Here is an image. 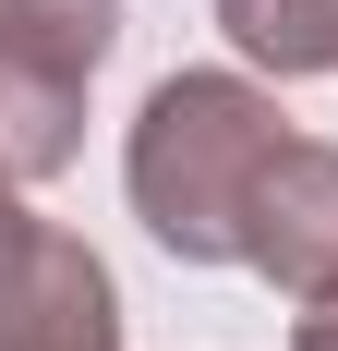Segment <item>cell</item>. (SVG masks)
Returning a JSON list of instances; mask_svg holds the SVG:
<instances>
[{"instance_id": "cell-5", "label": "cell", "mask_w": 338, "mask_h": 351, "mask_svg": "<svg viewBox=\"0 0 338 351\" xmlns=\"http://www.w3.org/2000/svg\"><path fill=\"white\" fill-rule=\"evenodd\" d=\"M218 25L254 73L302 85V73H338V0H218Z\"/></svg>"}, {"instance_id": "cell-6", "label": "cell", "mask_w": 338, "mask_h": 351, "mask_svg": "<svg viewBox=\"0 0 338 351\" xmlns=\"http://www.w3.org/2000/svg\"><path fill=\"white\" fill-rule=\"evenodd\" d=\"M0 36L36 49L49 73H73V85H97V61L121 49V0H0Z\"/></svg>"}, {"instance_id": "cell-3", "label": "cell", "mask_w": 338, "mask_h": 351, "mask_svg": "<svg viewBox=\"0 0 338 351\" xmlns=\"http://www.w3.org/2000/svg\"><path fill=\"white\" fill-rule=\"evenodd\" d=\"M0 351H133V339H121V291H109V254L36 218L25 267L0 279Z\"/></svg>"}, {"instance_id": "cell-2", "label": "cell", "mask_w": 338, "mask_h": 351, "mask_svg": "<svg viewBox=\"0 0 338 351\" xmlns=\"http://www.w3.org/2000/svg\"><path fill=\"white\" fill-rule=\"evenodd\" d=\"M242 267H254L278 303H338V145H314V134L278 145V170L254 182Z\"/></svg>"}, {"instance_id": "cell-7", "label": "cell", "mask_w": 338, "mask_h": 351, "mask_svg": "<svg viewBox=\"0 0 338 351\" xmlns=\"http://www.w3.org/2000/svg\"><path fill=\"white\" fill-rule=\"evenodd\" d=\"M25 243H36V218H25V182L0 170V279H12V267H25Z\"/></svg>"}, {"instance_id": "cell-8", "label": "cell", "mask_w": 338, "mask_h": 351, "mask_svg": "<svg viewBox=\"0 0 338 351\" xmlns=\"http://www.w3.org/2000/svg\"><path fill=\"white\" fill-rule=\"evenodd\" d=\"M290 351H338V303H302V339Z\"/></svg>"}, {"instance_id": "cell-4", "label": "cell", "mask_w": 338, "mask_h": 351, "mask_svg": "<svg viewBox=\"0 0 338 351\" xmlns=\"http://www.w3.org/2000/svg\"><path fill=\"white\" fill-rule=\"evenodd\" d=\"M73 158H85V85L0 36V170L12 182H61Z\"/></svg>"}, {"instance_id": "cell-1", "label": "cell", "mask_w": 338, "mask_h": 351, "mask_svg": "<svg viewBox=\"0 0 338 351\" xmlns=\"http://www.w3.org/2000/svg\"><path fill=\"white\" fill-rule=\"evenodd\" d=\"M278 145H290L278 85H254V73H157L133 109V145H121L145 243L181 254V267H242L254 182L278 170Z\"/></svg>"}]
</instances>
